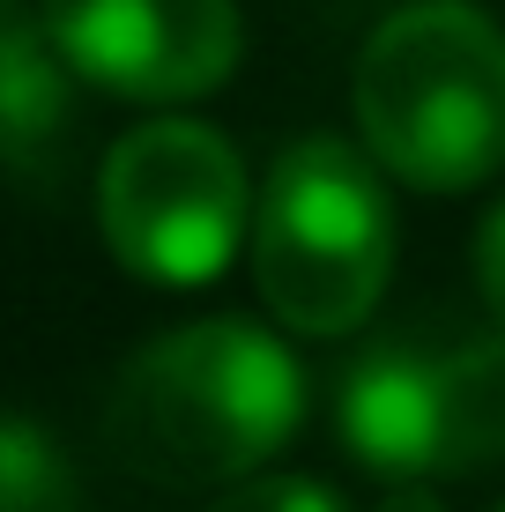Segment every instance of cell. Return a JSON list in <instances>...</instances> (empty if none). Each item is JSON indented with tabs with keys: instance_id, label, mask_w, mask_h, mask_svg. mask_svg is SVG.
Instances as JSON below:
<instances>
[{
	"instance_id": "obj_1",
	"label": "cell",
	"mask_w": 505,
	"mask_h": 512,
	"mask_svg": "<svg viewBox=\"0 0 505 512\" xmlns=\"http://www.w3.org/2000/svg\"><path fill=\"white\" fill-rule=\"evenodd\" d=\"M305 416V372L275 334L201 320L134 349L104 394V453L156 490L246 483L290 446Z\"/></svg>"
},
{
	"instance_id": "obj_2",
	"label": "cell",
	"mask_w": 505,
	"mask_h": 512,
	"mask_svg": "<svg viewBox=\"0 0 505 512\" xmlns=\"http://www.w3.org/2000/svg\"><path fill=\"white\" fill-rule=\"evenodd\" d=\"M372 164L424 193H468L505 164V30L468 0H409L357 52Z\"/></svg>"
},
{
	"instance_id": "obj_3",
	"label": "cell",
	"mask_w": 505,
	"mask_h": 512,
	"mask_svg": "<svg viewBox=\"0 0 505 512\" xmlns=\"http://www.w3.org/2000/svg\"><path fill=\"white\" fill-rule=\"evenodd\" d=\"M394 268V208L372 149L305 134L253 208V282L290 334H357Z\"/></svg>"
},
{
	"instance_id": "obj_4",
	"label": "cell",
	"mask_w": 505,
	"mask_h": 512,
	"mask_svg": "<svg viewBox=\"0 0 505 512\" xmlns=\"http://www.w3.org/2000/svg\"><path fill=\"white\" fill-rule=\"evenodd\" d=\"M97 223L127 275L194 290L231 268L238 238L253 231V179L216 127L149 119L104 156Z\"/></svg>"
},
{
	"instance_id": "obj_5",
	"label": "cell",
	"mask_w": 505,
	"mask_h": 512,
	"mask_svg": "<svg viewBox=\"0 0 505 512\" xmlns=\"http://www.w3.org/2000/svg\"><path fill=\"white\" fill-rule=\"evenodd\" d=\"M38 23L90 90L134 104L208 97L238 67V0H45Z\"/></svg>"
},
{
	"instance_id": "obj_6",
	"label": "cell",
	"mask_w": 505,
	"mask_h": 512,
	"mask_svg": "<svg viewBox=\"0 0 505 512\" xmlns=\"http://www.w3.org/2000/svg\"><path fill=\"white\" fill-rule=\"evenodd\" d=\"M342 446L387 483L454 475V409H446V349L379 342L342 379Z\"/></svg>"
},
{
	"instance_id": "obj_7",
	"label": "cell",
	"mask_w": 505,
	"mask_h": 512,
	"mask_svg": "<svg viewBox=\"0 0 505 512\" xmlns=\"http://www.w3.org/2000/svg\"><path fill=\"white\" fill-rule=\"evenodd\" d=\"M75 67L45 23L0 15V171L45 179L75 134Z\"/></svg>"
},
{
	"instance_id": "obj_8",
	"label": "cell",
	"mask_w": 505,
	"mask_h": 512,
	"mask_svg": "<svg viewBox=\"0 0 505 512\" xmlns=\"http://www.w3.org/2000/svg\"><path fill=\"white\" fill-rule=\"evenodd\" d=\"M446 409H454V475L505 453V334L446 349Z\"/></svg>"
},
{
	"instance_id": "obj_9",
	"label": "cell",
	"mask_w": 505,
	"mask_h": 512,
	"mask_svg": "<svg viewBox=\"0 0 505 512\" xmlns=\"http://www.w3.org/2000/svg\"><path fill=\"white\" fill-rule=\"evenodd\" d=\"M0 512H82L75 461L30 416H0Z\"/></svg>"
},
{
	"instance_id": "obj_10",
	"label": "cell",
	"mask_w": 505,
	"mask_h": 512,
	"mask_svg": "<svg viewBox=\"0 0 505 512\" xmlns=\"http://www.w3.org/2000/svg\"><path fill=\"white\" fill-rule=\"evenodd\" d=\"M208 512H342V498L327 483H312V475H246Z\"/></svg>"
},
{
	"instance_id": "obj_11",
	"label": "cell",
	"mask_w": 505,
	"mask_h": 512,
	"mask_svg": "<svg viewBox=\"0 0 505 512\" xmlns=\"http://www.w3.org/2000/svg\"><path fill=\"white\" fill-rule=\"evenodd\" d=\"M476 282H483V305H491V320L505 334V208L483 223V238H476Z\"/></svg>"
},
{
	"instance_id": "obj_12",
	"label": "cell",
	"mask_w": 505,
	"mask_h": 512,
	"mask_svg": "<svg viewBox=\"0 0 505 512\" xmlns=\"http://www.w3.org/2000/svg\"><path fill=\"white\" fill-rule=\"evenodd\" d=\"M379 512H446V505H439V498H431V490H424V483H402V490H394V498H387V505H379Z\"/></svg>"
}]
</instances>
